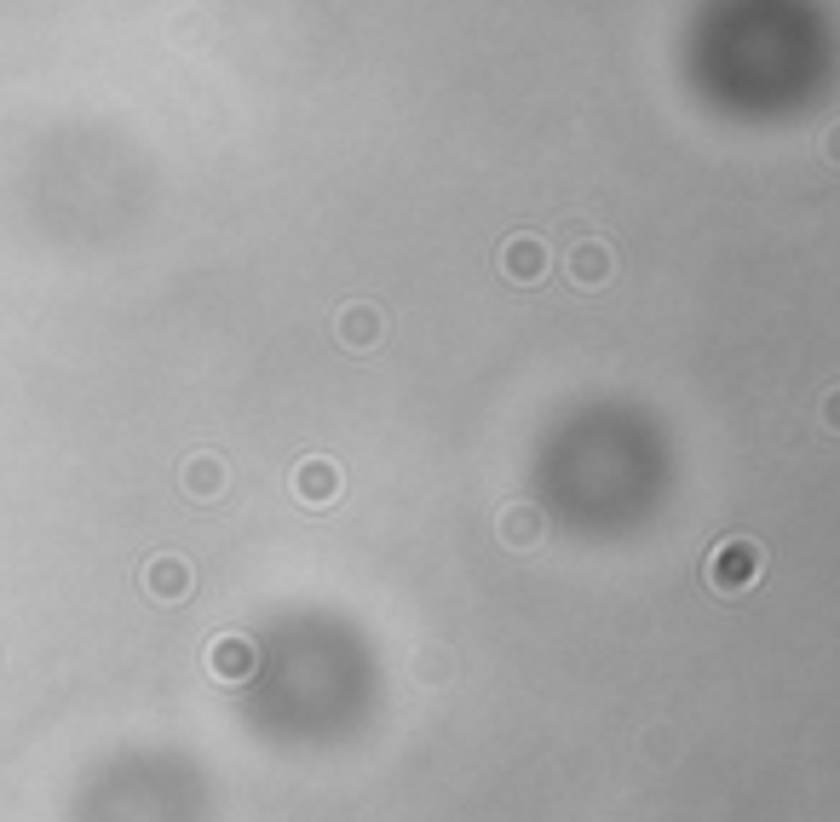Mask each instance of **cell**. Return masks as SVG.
<instances>
[{
	"label": "cell",
	"mask_w": 840,
	"mask_h": 822,
	"mask_svg": "<svg viewBox=\"0 0 840 822\" xmlns=\"http://www.w3.org/2000/svg\"><path fill=\"white\" fill-rule=\"evenodd\" d=\"M754 575H760V546L754 541H725L709 558V587L714 593H743Z\"/></svg>",
	"instance_id": "1"
},
{
	"label": "cell",
	"mask_w": 840,
	"mask_h": 822,
	"mask_svg": "<svg viewBox=\"0 0 840 822\" xmlns=\"http://www.w3.org/2000/svg\"><path fill=\"white\" fill-rule=\"evenodd\" d=\"M294 489H299V501H306V506H323V501L340 495V466L306 460V466H299V477H294Z\"/></svg>",
	"instance_id": "2"
},
{
	"label": "cell",
	"mask_w": 840,
	"mask_h": 822,
	"mask_svg": "<svg viewBox=\"0 0 840 822\" xmlns=\"http://www.w3.org/2000/svg\"><path fill=\"white\" fill-rule=\"evenodd\" d=\"M214 673L219 679H248L254 673V644L248 638H214Z\"/></svg>",
	"instance_id": "3"
},
{
	"label": "cell",
	"mask_w": 840,
	"mask_h": 822,
	"mask_svg": "<svg viewBox=\"0 0 840 822\" xmlns=\"http://www.w3.org/2000/svg\"><path fill=\"white\" fill-rule=\"evenodd\" d=\"M507 277H518V283H535L542 277V265H547V254H542V242L535 236H518V242H507Z\"/></svg>",
	"instance_id": "4"
},
{
	"label": "cell",
	"mask_w": 840,
	"mask_h": 822,
	"mask_svg": "<svg viewBox=\"0 0 840 822\" xmlns=\"http://www.w3.org/2000/svg\"><path fill=\"white\" fill-rule=\"evenodd\" d=\"M570 265H576L582 283H604V277H611V254H604L599 242H582L576 254H570Z\"/></svg>",
	"instance_id": "5"
},
{
	"label": "cell",
	"mask_w": 840,
	"mask_h": 822,
	"mask_svg": "<svg viewBox=\"0 0 840 822\" xmlns=\"http://www.w3.org/2000/svg\"><path fill=\"white\" fill-rule=\"evenodd\" d=\"M185 489H190V495H214V489H219V460H190Z\"/></svg>",
	"instance_id": "6"
},
{
	"label": "cell",
	"mask_w": 840,
	"mask_h": 822,
	"mask_svg": "<svg viewBox=\"0 0 840 822\" xmlns=\"http://www.w3.org/2000/svg\"><path fill=\"white\" fill-rule=\"evenodd\" d=\"M368 328H375V311H368V305H352V311H346V339H352V346H368V339H375Z\"/></svg>",
	"instance_id": "7"
},
{
	"label": "cell",
	"mask_w": 840,
	"mask_h": 822,
	"mask_svg": "<svg viewBox=\"0 0 840 822\" xmlns=\"http://www.w3.org/2000/svg\"><path fill=\"white\" fill-rule=\"evenodd\" d=\"M156 587H161V593H179V587H185V570H179V558H161V570H156Z\"/></svg>",
	"instance_id": "8"
},
{
	"label": "cell",
	"mask_w": 840,
	"mask_h": 822,
	"mask_svg": "<svg viewBox=\"0 0 840 822\" xmlns=\"http://www.w3.org/2000/svg\"><path fill=\"white\" fill-rule=\"evenodd\" d=\"M507 535H513V541H518V535L530 541V535H535V512H507Z\"/></svg>",
	"instance_id": "9"
}]
</instances>
